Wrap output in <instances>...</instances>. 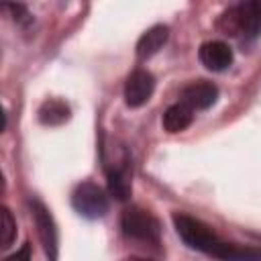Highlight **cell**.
<instances>
[{"label": "cell", "instance_id": "obj_1", "mask_svg": "<svg viewBox=\"0 0 261 261\" xmlns=\"http://www.w3.org/2000/svg\"><path fill=\"white\" fill-rule=\"evenodd\" d=\"M173 226H175L179 239L190 249H196V251H202L206 255L220 257V259H234V255H237V245L218 241V237L204 222H200L198 218H194L190 214H184V212L173 214Z\"/></svg>", "mask_w": 261, "mask_h": 261}, {"label": "cell", "instance_id": "obj_2", "mask_svg": "<svg viewBox=\"0 0 261 261\" xmlns=\"http://www.w3.org/2000/svg\"><path fill=\"white\" fill-rule=\"evenodd\" d=\"M120 226L128 239L145 241V243H157L159 241V232H161L159 222L147 210H141V208L124 210L122 218H120Z\"/></svg>", "mask_w": 261, "mask_h": 261}, {"label": "cell", "instance_id": "obj_3", "mask_svg": "<svg viewBox=\"0 0 261 261\" xmlns=\"http://www.w3.org/2000/svg\"><path fill=\"white\" fill-rule=\"evenodd\" d=\"M71 206L86 218H102L108 212V196L94 181L80 184L71 194Z\"/></svg>", "mask_w": 261, "mask_h": 261}, {"label": "cell", "instance_id": "obj_4", "mask_svg": "<svg viewBox=\"0 0 261 261\" xmlns=\"http://www.w3.org/2000/svg\"><path fill=\"white\" fill-rule=\"evenodd\" d=\"M153 90H155V77L151 71H147L143 67L130 71V75L126 77V84H124L126 106H130V108L143 106L153 96Z\"/></svg>", "mask_w": 261, "mask_h": 261}, {"label": "cell", "instance_id": "obj_5", "mask_svg": "<svg viewBox=\"0 0 261 261\" xmlns=\"http://www.w3.org/2000/svg\"><path fill=\"white\" fill-rule=\"evenodd\" d=\"M31 210H33L37 232H39V239L43 243V249H45L47 257L49 259H57V228H55L53 216L49 214V210L39 200L31 202Z\"/></svg>", "mask_w": 261, "mask_h": 261}, {"label": "cell", "instance_id": "obj_6", "mask_svg": "<svg viewBox=\"0 0 261 261\" xmlns=\"http://www.w3.org/2000/svg\"><path fill=\"white\" fill-rule=\"evenodd\" d=\"M179 98H181V102H186L194 110H206L216 102L218 88L212 82L198 80V82H192V84L184 86V90L179 92Z\"/></svg>", "mask_w": 261, "mask_h": 261}, {"label": "cell", "instance_id": "obj_7", "mask_svg": "<svg viewBox=\"0 0 261 261\" xmlns=\"http://www.w3.org/2000/svg\"><path fill=\"white\" fill-rule=\"evenodd\" d=\"M198 57L210 71H224L232 63V49L222 41H208L200 47Z\"/></svg>", "mask_w": 261, "mask_h": 261}, {"label": "cell", "instance_id": "obj_8", "mask_svg": "<svg viewBox=\"0 0 261 261\" xmlns=\"http://www.w3.org/2000/svg\"><path fill=\"white\" fill-rule=\"evenodd\" d=\"M167 37H169V31L165 24H155L151 29H147L139 43H137V57L139 59H149L153 57L165 43H167Z\"/></svg>", "mask_w": 261, "mask_h": 261}, {"label": "cell", "instance_id": "obj_9", "mask_svg": "<svg viewBox=\"0 0 261 261\" xmlns=\"http://www.w3.org/2000/svg\"><path fill=\"white\" fill-rule=\"evenodd\" d=\"M192 120H194V108H190L186 102H177L163 112L161 122L167 133H181L192 124Z\"/></svg>", "mask_w": 261, "mask_h": 261}, {"label": "cell", "instance_id": "obj_10", "mask_svg": "<svg viewBox=\"0 0 261 261\" xmlns=\"http://www.w3.org/2000/svg\"><path fill=\"white\" fill-rule=\"evenodd\" d=\"M39 122L45 124V126H57V124H63L65 120H69V106L63 102V100H57V98H49L41 104L39 112Z\"/></svg>", "mask_w": 261, "mask_h": 261}, {"label": "cell", "instance_id": "obj_11", "mask_svg": "<svg viewBox=\"0 0 261 261\" xmlns=\"http://www.w3.org/2000/svg\"><path fill=\"white\" fill-rule=\"evenodd\" d=\"M241 10V33L255 37L261 31V0H247L239 6Z\"/></svg>", "mask_w": 261, "mask_h": 261}, {"label": "cell", "instance_id": "obj_12", "mask_svg": "<svg viewBox=\"0 0 261 261\" xmlns=\"http://www.w3.org/2000/svg\"><path fill=\"white\" fill-rule=\"evenodd\" d=\"M108 192H110V196H114L120 202L128 200V196H130V181H128V173H126L124 167L108 169Z\"/></svg>", "mask_w": 261, "mask_h": 261}, {"label": "cell", "instance_id": "obj_13", "mask_svg": "<svg viewBox=\"0 0 261 261\" xmlns=\"http://www.w3.org/2000/svg\"><path fill=\"white\" fill-rule=\"evenodd\" d=\"M14 237H16L14 216H12V212L6 206H2L0 208V247L8 249L12 245V241H14Z\"/></svg>", "mask_w": 261, "mask_h": 261}, {"label": "cell", "instance_id": "obj_14", "mask_svg": "<svg viewBox=\"0 0 261 261\" xmlns=\"http://www.w3.org/2000/svg\"><path fill=\"white\" fill-rule=\"evenodd\" d=\"M218 29L224 35H239L241 33V10L239 6L226 10L220 18H218Z\"/></svg>", "mask_w": 261, "mask_h": 261}]
</instances>
